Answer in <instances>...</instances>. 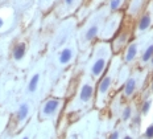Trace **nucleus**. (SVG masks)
<instances>
[{
    "instance_id": "4",
    "label": "nucleus",
    "mask_w": 153,
    "mask_h": 139,
    "mask_svg": "<svg viewBox=\"0 0 153 139\" xmlns=\"http://www.w3.org/2000/svg\"><path fill=\"white\" fill-rule=\"evenodd\" d=\"M136 54H137V44L136 43H132L131 45H128L127 48V52H126V61L127 62H131V61L135 60Z\"/></svg>"
},
{
    "instance_id": "19",
    "label": "nucleus",
    "mask_w": 153,
    "mask_h": 139,
    "mask_svg": "<svg viewBox=\"0 0 153 139\" xmlns=\"http://www.w3.org/2000/svg\"><path fill=\"white\" fill-rule=\"evenodd\" d=\"M75 0H65V4L66 5H73V3H74Z\"/></svg>"
},
{
    "instance_id": "10",
    "label": "nucleus",
    "mask_w": 153,
    "mask_h": 139,
    "mask_svg": "<svg viewBox=\"0 0 153 139\" xmlns=\"http://www.w3.org/2000/svg\"><path fill=\"white\" fill-rule=\"evenodd\" d=\"M152 57H153V44L149 45L144 50V53H143V56H141V61L143 62H151Z\"/></svg>"
},
{
    "instance_id": "17",
    "label": "nucleus",
    "mask_w": 153,
    "mask_h": 139,
    "mask_svg": "<svg viewBox=\"0 0 153 139\" xmlns=\"http://www.w3.org/2000/svg\"><path fill=\"white\" fill-rule=\"evenodd\" d=\"M120 5H122V0H111V2H110L111 9H117Z\"/></svg>"
},
{
    "instance_id": "15",
    "label": "nucleus",
    "mask_w": 153,
    "mask_h": 139,
    "mask_svg": "<svg viewBox=\"0 0 153 139\" xmlns=\"http://www.w3.org/2000/svg\"><path fill=\"white\" fill-rule=\"evenodd\" d=\"M131 115H132V109H131L129 106H127V107L124 109V111H123L122 118L124 119V121H128V119L131 118Z\"/></svg>"
},
{
    "instance_id": "8",
    "label": "nucleus",
    "mask_w": 153,
    "mask_h": 139,
    "mask_svg": "<svg viewBox=\"0 0 153 139\" xmlns=\"http://www.w3.org/2000/svg\"><path fill=\"white\" fill-rule=\"evenodd\" d=\"M110 86H111V77L107 76V77H104V78L100 81L99 89H98V90H99L100 94H106L108 90H110Z\"/></svg>"
},
{
    "instance_id": "13",
    "label": "nucleus",
    "mask_w": 153,
    "mask_h": 139,
    "mask_svg": "<svg viewBox=\"0 0 153 139\" xmlns=\"http://www.w3.org/2000/svg\"><path fill=\"white\" fill-rule=\"evenodd\" d=\"M28 113H29V107H28L27 103H23V105L20 106V109H19V113H17V117L20 121H23V119L27 118Z\"/></svg>"
},
{
    "instance_id": "25",
    "label": "nucleus",
    "mask_w": 153,
    "mask_h": 139,
    "mask_svg": "<svg viewBox=\"0 0 153 139\" xmlns=\"http://www.w3.org/2000/svg\"><path fill=\"white\" fill-rule=\"evenodd\" d=\"M23 139H29V138H28V137H24V138H23Z\"/></svg>"
},
{
    "instance_id": "22",
    "label": "nucleus",
    "mask_w": 153,
    "mask_h": 139,
    "mask_svg": "<svg viewBox=\"0 0 153 139\" xmlns=\"http://www.w3.org/2000/svg\"><path fill=\"white\" fill-rule=\"evenodd\" d=\"M1 27H3V20L0 19V28H1Z\"/></svg>"
},
{
    "instance_id": "5",
    "label": "nucleus",
    "mask_w": 153,
    "mask_h": 139,
    "mask_svg": "<svg viewBox=\"0 0 153 139\" xmlns=\"http://www.w3.org/2000/svg\"><path fill=\"white\" fill-rule=\"evenodd\" d=\"M136 90V80L135 78H128L124 85V94L127 97H131Z\"/></svg>"
},
{
    "instance_id": "20",
    "label": "nucleus",
    "mask_w": 153,
    "mask_h": 139,
    "mask_svg": "<svg viewBox=\"0 0 153 139\" xmlns=\"http://www.w3.org/2000/svg\"><path fill=\"white\" fill-rule=\"evenodd\" d=\"M151 90H152V93H153V77H152V81H151Z\"/></svg>"
},
{
    "instance_id": "6",
    "label": "nucleus",
    "mask_w": 153,
    "mask_h": 139,
    "mask_svg": "<svg viewBox=\"0 0 153 139\" xmlns=\"http://www.w3.org/2000/svg\"><path fill=\"white\" fill-rule=\"evenodd\" d=\"M151 23H152V19L149 14H145L144 16H141V19L139 21V31H141V32L146 31L149 28V25H151Z\"/></svg>"
},
{
    "instance_id": "21",
    "label": "nucleus",
    "mask_w": 153,
    "mask_h": 139,
    "mask_svg": "<svg viewBox=\"0 0 153 139\" xmlns=\"http://www.w3.org/2000/svg\"><path fill=\"white\" fill-rule=\"evenodd\" d=\"M123 139H132V137H129V135H127V137H124Z\"/></svg>"
},
{
    "instance_id": "12",
    "label": "nucleus",
    "mask_w": 153,
    "mask_h": 139,
    "mask_svg": "<svg viewBox=\"0 0 153 139\" xmlns=\"http://www.w3.org/2000/svg\"><path fill=\"white\" fill-rule=\"evenodd\" d=\"M38 81H40V74H34V76L30 78V81H29V85H28V90H29L30 93L36 92L37 85H38Z\"/></svg>"
},
{
    "instance_id": "9",
    "label": "nucleus",
    "mask_w": 153,
    "mask_h": 139,
    "mask_svg": "<svg viewBox=\"0 0 153 139\" xmlns=\"http://www.w3.org/2000/svg\"><path fill=\"white\" fill-rule=\"evenodd\" d=\"M24 56H25V45L23 43L17 44L13 49V59L15 60H21Z\"/></svg>"
},
{
    "instance_id": "18",
    "label": "nucleus",
    "mask_w": 153,
    "mask_h": 139,
    "mask_svg": "<svg viewBox=\"0 0 153 139\" xmlns=\"http://www.w3.org/2000/svg\"><path fill=\"white\" fill-rule=\"evenodd\" d=\"M110 139H119V132H117V131L112 132V134H111V137H110Z\"/></svg>"
},
{
    "instance_id": "1",
    "label": "nucleus",
    "mask_w": 153,
    "mask_h": 139,
    "mask_svg": "<svg viewBox=\"0 0 153 139\" xmlns=\"http://www.w3.org/2000/svg\"><path fill=\"white\" fill-rule=\"evenodd\" d=\"M94 95V88H92L91 83H85L81 89V93H79V98H81L82 102H88Z\"/></svg>"
},
{
    "instance_id": "11",
    "label": "nucleus",
    "mask_w": 153,
    "mask_h": 139,
    "mask_svg": "<svg viewBox=\"0 0 153 139\" xmlns=\"http://www.w3.org/2000/svg\"><path fill=\"white\" fill-rule=\"evenodd\" d=\"M98 32H99V28H98V25H92V27H90V28L87 29V32H86L85 38H86L87 41H90V40H92V38L97 36Z\"/></svg>"
},
{
    "instance_id": "24",
    "label": "nucleus",
    "mask_w": 153,
    "mask_h": 139,
    "mask_svg": "<svg viewBox=\"0 0 153 139\" xmlns=\"http://www.w3.org/2000/svg\"><path fill=\"white\" fill-rule=\"evenodd\" d=\"M151 65L153 66V57H152V60H151Z\"/></svg>"
},
{
    "instance_id": "14",
    "label": "nucleus",
    "mask_w": 153,
    "mask_h": 139,
    "mask_svg": "<svg viewBox=\"0 0 153 139\" xmlns=\"http://www.w3.org/2000/svg\"><path fill=\"white\" fill-rule=\"evenodd\" d=\"M152 107V101L151 99H146V101L143 102V106H141V113L143 114H148L149 110Z\"/></svg>"
},
{
    "instance_id": "23",
    "label": "nucleus",
    "mask_w": 153,
    "mask_h": 139,
    "mask_svg": "<svg viewBox=\"0 0 153 139\" xmlns=\"http://www.w3.org/2000/svg\"><path fill=\"white\" fill-rule=\"evenodd\" d=\"M71 139H78V137H76V135H74V137H73Z\"/></svg>"
},
{
    "instance_id": "3",
    "label": "nucleus",
    "mask_w": 153,
    "mask_h": 139,
    "mask_svg": "<svg viewBox=\"0 0 153 139\" xmlns=\"http://www.w3.org/2000/svg\"><path fill=\"white\" fill-rule=\"evenodd\" d=\"M59 107V101L58 99H49L42 107V113L45 115H52L57 111V109Z\"/></svg>"
},
{
    "instance_id": "7",
    "label": "nucleus",
    "mask_w": 153,
    "mask_h": 139,
    "mask_svg": "<svg viewBox=\"0 0 153 139\" xmlns=\"http://www.w3.org/2000/svg\"><path fill=\"white\" fill-rule=\"evenodd\" d=\"M71 59H73V50L70 49V48H65V49L61 52V54H59V62L63 64V65L70 62Z\"/></svg>"
},
{
    "instance_id": "16",
    "label": "nucleus",
    "mask_w": 153,
    "mask_h": 139,
    "mask_svg": "<svg viewBox=\"0 0 153 139\" xmlns=\"http://www.w3.org/2000/svg\"><path fill=\"white\" fill-rule=\"evenodd\" d=\"M145 138L146 139H153V123L152 125H149L148 127H146V130H145Z\"/></svg>"
},
{
    "instance_id": "2",
    "label": "nucleus",
    "mask_w": 153,
    "mask_h": 139,
    "mask_svg": "<svg viewBox=\"0 0 153 139\" xmlns=\"http://www.w3.org/2000/svg\"><path fill=\"white\" fill-rule=\"evenodd\" d=\"M104 68H106V59H103V57H99V59L95 60L94 65L91 68V73L94 77H99L102 73H103Z\"/></svg>"
}]
</instances>
